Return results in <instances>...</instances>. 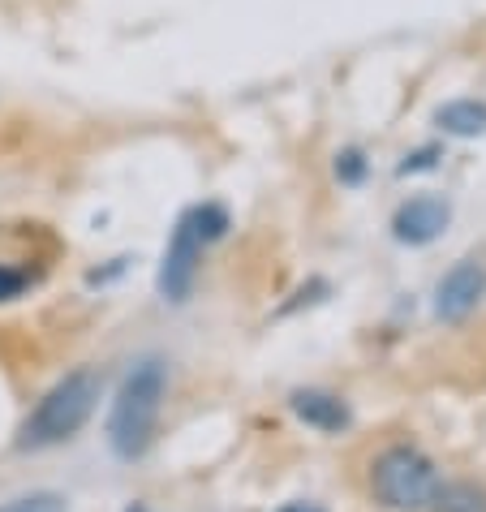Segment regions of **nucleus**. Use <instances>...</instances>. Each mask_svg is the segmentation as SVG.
<instances>
[{"instance_id":"nucleus-1","label":"nucleus","mask_w":486,"mask_h":512,"mask_svg":"<svg viewBox=\"0 0 486 512\" xmlns=\"http://www.w3.org/2000/svg\"><path fill=\"white\" fill-rule=\"evenodd\" d=\"M164 388H168V371L160 358H138L130 366V375L121 379V392L108 414V448L117 452L121 461L147 457L155 426H160Z\"/></svg>"},{"instance_id":"nucleus-2","label":"nucleus","mask_w":486,"mask_h":512,"mask_svg":"<svg viewBox=\"0 0 486 512\" xmlns=\"http://www.w3.org/2000/svg\"><path fill=\"white\" fill-rule=\"evenodd\" d=\"M104 379L95 371H69L61 383H52L44 392V401L31 409V418L18 431V448L22 452H39V448H56L65 439H74L82 426L91 422Z\"/></svg>"},{"instance_id":"nucleus-3","label":"nucleus","mask_w":486,"mask_h":512,"mask_svg":"<svg viewBox=\"0 0 486 512\" xmlns=\"http://www.w3.org/2000/svg\"><path fill=\"white\" fill-rule=\"evenodd\" d=\"M370 487H375L379 504H388L392 512H418L431 508L439 474L431 457H422L418 448H388L370 469Z\"/></svg>"},{"instance_id":"nucleus-4","label":"nucleus","mask_w":486,"mask_h":512,"mask_svg":"<svg viewBox=\"0 0 486 512\" xmlns=\"http://www.w3.org/2000/svg\"><path fill=\"white\" fill-rule=\"evenodd\" d=\"M203 246H207V241L194 233L190 216H181V220H177V229H173V241H168V250H164L160 276H155V284H160V293H164V302L181 306L185 297L194 293V280H198V259H203Z\"/></svg>"},{"instance_id":"nucleus-5","label":"nucleus","mask_w":486,"mask_h":512,"mask_svg":"<svg viewBox=\"0 0 486 512\" xmlns=\"http://www.w3.org/2000/svg\"><path fill=\"white\" fill-rule=\"evenodd\" d=\"M486 297V267L478 259H465L456 263L448 276L439 280L435 289V315L443 323H461L478 310V302Z\"/></svg>"},{"instance_id":"nucleus-6","label":"nucleus","mask_w":486,"mask_h":512,"mask_svg":"<svg viewBox=\"0 0 486 512\" xmlns=\"http://www.w3.org/2000/svg\"><path fill=\"white\" fill-rule=\"evenodd\" d=\"M448 220H452V207L443 203V198L418 194L396 211L392 229H396V241H405V246H426V241H435L443 229H448Z\"/></svg>"},{"instance_id":"nucleus-7","label":"nucleus","mask_w":486,"mask_h":512,"mask_svg":"<svg viewBox=\"0 0 486 512\" xmlns=\"http://www.w3.org/2000/svg\"><path fill=\"white\" fill-rule=\"evenodd\" d=\"M293 414L306 426H319V431H345L349 426V405L332 392H293Z\"/></svg>"},{"instance_id":"nucleus-8","label":"nucleus","mask_w":486,"mask_h":512,"mask_svg":"<svg viewBox=\"0 0 486 512\" xmlns=\"http://www.w3.org/2000/svg\"><path fill=\"white\" fill-rule=\"evenodd\" d=\"M435 121L443 125V134L478 138L486 130V104H478V99H456V104H443L435 112Z\"/></svg>"},{"instance_id":"nucleus-9","label":"nucleus","mask_w":486,"mask_h":512,"mask_svg":"<svg viewBox=\"0 0 486 512\" xmlns=\"http://www.w3.org/2000/svg\"><path fill=\"white\" fill-rule=\"evenodd\" d=\"M431 508L435 512H486V491L474 487V482H452V487L435 491Z\"/></svg>"},{"instance_id":"nucleus-10","label":"nucleus","mask_w":486,"mask_h":512,"mask_svg":"<svg viewBox=\"0 0 486 512\" xmlns=\"http://www.w3.org/2000/svg\"><path fill=\"white\" fill-rule=\"evenodd\" d=\"M190 216V224H194V233L207 241H220L224 233H228V211L220 207V203H203V207H194V211H185Z\"/></svg>"},{"instance_id":"nucleus-11","label":"nucleus","mask_w":486,"mask_h":512,"mask_svg":"<svg viewBox=\"0 0 486 512\" xmlns=\"http://www.w3.org/2000/svg\"><path fill=\"white\" fill-rule=\"evenodd\" d=\"M0 512H69V504L56 491H35V495H22V500H9Z\"/></svg>"},{"instance_id":"nucleus-12","label":"nucleus","mask_w":486,"mask_h":512,"mask_svg":"<svg viewBox=\"0 0 486 512\" xmlns=\"http://www.w3.org/2000/svg\"><path fill=\"white\" fill-rule=\"evenodd\" d=\"M362 173H366L362 151H345V155L336 160V177H340V181H349V186H353V181H362Z\"/></svg>"},{"instance_id":"nucleus-13","label":"nucleus","mask_w":486,"mask_h":512,"mask_svg":"<svg viewBox=\"0 0 486 512\" xmlns=\"http://www.w3.org/2000/svg\"><path fill=\"white\" fill-rule=\"evenodd\" d=\"M22 289H26V276L0 263V302H13V297H18Z\"/></svg>"},{"instance_id":"nucleus-14","label":"nucleus","mask_w":486,"mask_h":512,"mask_svg":"<svg viewBox=\"0 0 486 512\" xmlns=\"http://www.w3.org/2000/svg\"><path fill=\"white\" fill-rule=\"evenodd\" d=\"M435 160H439V151H435V147H426V151H418V155H405V164H400V177L426 173V168H435Z\"/></svg>"},{"instance_id":"nucleus-15","label":"nucleus","mask_w":486,"mask_h":512,"mask_svg":"<svg viewBox=\"0 0 486 512\" xmlns=\"http://www.w3.org/2000/svg\"><path fill=\"white\" fill-rule=\"evenodd\" d=\"M125 512H151L147 504H130V508H125Z\"/></svg>"}]
</instances>
